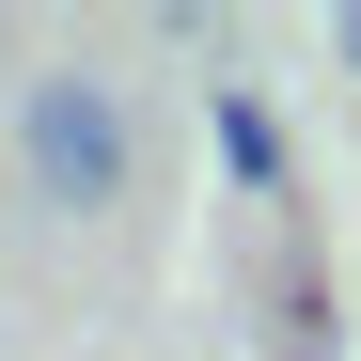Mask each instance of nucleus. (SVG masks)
<instances>
[{"mask_svg": "<svg viewBox=\"0 0 361 361\" xmlns=\"http://www.w3.org/2000/svg\"><path fill=\"white\" fill-rule=\"evenodd\" d=\"M220 157H235V173H283V142H267V110H252V94H220Z\"/></svg>", "mask_w": 361, "mask_h": 361, "instance_id": "nucleus-2", "label": "nucleus"}, {"mask_svg": "<svg viewBox=\"0 0 361 361\" xmlns=\"http://www.w3.org/2000/svg\"><path fill=\"white\" fill-rule=\"evenodd\" d=\"M330 63H345V79H361V0H345V16H330Z\"/></svg>", "mask_w": 361, "mask_h": 361, "instance_id": "nucleus-3", "label": "nucleus"}, {"mask_svg": "<svg viewBox=\"0 0 361 361\" xmlns=\"http://www.w3.org/2000/svg\"><path fill=\"white\" fill-rule=\"evenodd\" d=\"M16 173H32V204H63V220L142 204V110H126V79L32 63V79H16Z\"/></svg>", "mask_w": 361, "mask_h": 361, "instance_id": "nucleus-1", "label": "nucleus"}]
</instances>
